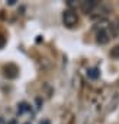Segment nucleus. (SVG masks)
<instances>
[{
  "label": "nucleus",
  "instance_id": "nucleus-1",
  "mask_svg": "<svg viewBox=\"0 0 119 124\" xmlns=\"http://www.w3.org/2000/svg\"><path fill=\"white\" fill-rule=\"evenodd\" d=\"M77 22H79V16H77V13H76L73 9L64 10V13H63V23H64L66 26L73 28V26L77 25Z\"/></svg>",
  "mask_w": 119,
  "mask_h": 124
},
{
  "label": "nucleus",
  "instance_id": "nucleus-5",
  "mask_svg": "<svg viewBox=\"0 0 119 124\" xmlns=\"http://www.w3.org/2000/svg\"><path fill=\"white\" fill-rule=\"evenodd\" d=\"M87 75H89L92 79H96V78L99 76V73H97V70H96V69H92V70H89V72H87Z\"/></svg>",
  "mask_w": 119,
  "mask_h": 124
},
{
  "label": "nucleus",
  "instance_id": "nucleus-4",
  "mask_svg": "<svg viewBox=\"0 0 119 124\" xmlns=\"http://www.w3.org/2000/svg\"><path fill=\"white\" fill-rule=\"evenodd\" d=\"M110 55H112L113 58H119V45H116V47H113V48H112Z\"/></svg>",
  "mask_w": 119,
  "mask_h": 124
},
{
  "label": "nucleus",
  "instance_id": "nucleus-3",
  "mask_svg": "<svg viewBox=\"0 0 119 124\" xmlns=\"http://www.w3.org/2000/svg\"><path fill=\"white\" fill-rule=\"evenodd\" d=\"M109 39H110V34L106 31V29H100L99 32H97V35H96V41H97V44H107L109 42Z\"/></svg>",
  "mask_w": 119,
  "mask_h": 124
},
{
  "label": "nucleus",
  "instance_id": "nucleus-6",
  "mask_svg": "<svg viewBox=\"0 0 119 124\" xmlns=\"http://www.w3.org/2000/svg\"><path fill=\"white\" fill-rule=\"evenodd\" d=\"M5 44H6V39H5V37H3L2 34H0V48H3Z\"/></svg>",
  "mask_w": 119,
  "mask_h": 124
},
{
  "label": "nucleus",
  "instance_id": "nucleus-2",
  "mask_svg": "<svg viewBox=\"0 0 119 124\" xmlns=\"http://www.w3.org/2000/svg\"><path fill=\"white\" fill-rule=\"evenodd\" d=\"M99 6V3L96 2V0H86V2H81V5H80V9L84 12V13H92L96 8Z\"/></svg>",
  "mask_w": 119,
  "mask_h": 124
}]
</instances>
